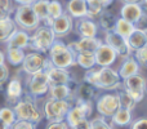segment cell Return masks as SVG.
Listing matches in <instances>:
<instances>
[{"label": "cell", "instance_id": "b9f144b4", "mask_svg": "<svg viewBox=\"0 0 147 129\" xmlns=\"http://www.w3.org/2000/svg\"><path fill=\"white\" fill-rule=\"evenodd\" d=\"M47 129H70V127L67 125V123L65 122H53V123H49L47 125Z\"/></svg>", "mask_w": 147, "mask_h": 129}, {"label": "cell", "instance_id": "ac0fdd59", "mask_svg": "<svg viewBox=\"0 0 147 129\" xmlns=\"http://www.w3.org/2000/svg\"><path fill=\"white\" fill-rule=\"evenodd\" d=\"M28 41H30V35H28L27 31L17 28V30L8 38V40L5 41V44H7V48L26 49L28 47Z\"/></svg>", "mask_w": 147, "mask_h": 129}, {"label": "cell", "instance_id": "ab89813d", "mask_svg": "<svg viewBox=\"0 0 147 129\" xmlns=\"http://www.w3.org/2000/svg\"><path fill=\"white\" fill-rule=\"evenodd\" d=\"M9 79V68L7 65H0V86Z\"/></svg>", "mask_w": 147, "mask_h": 129}, {"label": "cell", "instance_id": "6da1fadb", "mask_svg": "<svg viewBox=\"0 0 147 129\" xmlns=\"http://www.w3.org/2000/svg\"><path fill=\"white\" fill-rule=\"evenodd\" d=\"M48 58L52 65L59 68H69L76 65L75 53L69 48L67 44L58 39H56V41L49 48Z\"/></svg>", "mask_w": 147, "mask_h": 129}, {"label": "cell", "instance_id": "4fadbf2b", "mask_svg": "<svg viewBox=\"0 0 147 129\" xmlns=\"http://www.w3.org/2000/svg\"><path fill=\"white\" fill-rule=\"evenodd\" d=\"M49 27L52 28V31L54 32V35H56L57 39L63 38V36H66L67 34L72 31V27H74L72 17L65 10L59 17L54 18V20L52 21V23H51Z\"/></svg>", "mask_w": 147, "mask_h": 129}, {"label": "cell", "instance_id": "83f0119b", "mask_svg": "<svg viewBox=\"0 0 147 129\" xmlns=\"http://www.w3.org/2000/svg\"><path fill=\"white\" fill-rule=\"evenodd\" d=\"M134 28H136L134 23L129 22V21L124 20V18H121V17L120 18L117 17L116 23H115V27H114V31L116 34H119L120 36H123V38H128V36L133 32Z\"/></svg>", "mask_w": 147, "mask_h": 129}, {"label": "cell", "instance_id": "5bb4252c", "mask_svg": "<svg viewBox=\"0 0 147 129\" xmlns=\"http://www.w3.org/2000/svg\"><path fill=\"white\" fill-rule=\"evenodd\" d=\"M102 44V40L97 36L94 38H80L78 41H72L69 44V48L75 54L81 52H94Z\"/></svg>", "mask_w": 147, "mask_h": 129}, {"label": "cell", "instance_id": "f6af8a7d", "mask_svg": "<svg viewBox=\"0 0 147 129\" xmlns=\"http://www.w3.org/2000/svg\"><path fill=\"white\" fill-rule=\"evenodd\" d=\"M13 1L18 5H25V4H32L35 0H13Z\"/></svg>", "mask_w": 147, "mask_h": 129}, {"label": "cell", "instance_id": "681fc988", "mask_svg": "<svg viewBox=\"0 0 147 129\" xmlns=\"http://www.w3.org/2000/svg\"><path fill=\"white\" fill-rule=\"evenodd\" d=\"M0 129H10V127H8L3 120H0Z\"/></svg>", "mask_w": 147, "mask_h": 129}, {"label": "cell", "instance_id": "d590c367", "mask_svg": "<svg viewBox=\"0 0 147 129\" xmlns=\"http://www.w3.org/2000/svg\"><path fill=\"white\" fill-rule=\"evenodd\" d=\"M133 57H134V59L138 62L140 66L147 67V44L142 48L133 52Z\"/></svg>", "mask_w": 147, "mask_h": 129}, {"label": "cell", "instance_id": "484cf974", "mask_svg": "<svg viewBox=\"0 0 147 129\" xmlns=\"http://www.w3.org/2000/svg\"><path fill=\"white\" fill-rule=\"evenodd\" d=\"M76 65L80 67L89 70V68L96 67V59H94V52H81V53L75 54Z\"/></svg>", "mask_w": 147, "mask_h": 129}, {"label": "cell", "instance_id": "4316f807", "mask_svg": "<svg viewBox=\"0 0 147 129\" xmlns=\"http://www.w3.org/2000/svg\"><path fill=\"white\" fill-rule=\"evenodd\" d=\"M116 20H117V17L114 14V13L105 9L103 12L99 14L98 23L105 31H111V30H114L115 23H116Z\"/></svg>", "mask_w": 147, "mask_h": 129}, {"label": "cell", "instance_id": "60d3db41", "mask_svg": "<svg viewBox=\"0 0 147 129\" xmlns=\"http://www.w3.org/2000/svg\"><path fill=\"white\" fill-rule=\"evenodd\" d=\"M0 9L4 10V12H7L8 14H10L12 12H14L12 0H0Z\"/></svg>", "mask_w": 147, "mask_h": 129}, {"label": "cell", "instance_id": "f35d334b", "mask_svg": "<svg viewBox=\"0 0 147 129\" xmlns=\"http://www.w3.org/2000/svg\"><path fill=\"white\" fill-rule=\"evenodd\" d=\"M134 27L147 34V13L143 12L142 14H141V17L138 18L137 22L134 23Z\"/></svg>", "mask_w": 147, "mask_h": 129}, {"label": "cell", "instance_id": "30bf717a", "mask_svg": "<svg viewBox=\"0 0 147 129\" xmlns=\"http://www.w3.org/2000/svg\"><path fill=\"white\" fill-rule=\"evenodd\" d=\"M96 109L98 114L103 118H111L120 109V101L117 93L102 94L96 103Z\"/></svg>", "mask_w": 147, "mask_h": 129}, {"label": "cell", "instance_id": "9a60e30c", "mask_svg": "<svg viewBox=\"0 0 147 129\" xmlns=\"http://www.w3.org/2000/svg\"><path fill=\"white\" fill-rule=\"evenodd\" d=\"M47 76H48V83L51 85H61V84H67L69 80L72 78L71 72L67 71V68H59L56 66H51L45 70Z\"/></svg>", "mask_w": 147, "mask_h": 129}, {"label": "cell", "instance_id": "ffe728a7", "mask_svg": "<svg viewBox=\"0 0 147 129\" xmlns=\"http://www.w3.org/2000/svg\"><path fill=\"white\" fill-rule=\"evenodd\" d=\"M140 67L141 66L138 65V62L134 59V57H127L123 62V65L120 66V70L117 71L119 76L121 78V80L129 78L132 75H136V74H140Z\"/></svg>", "mask_w": 147, "mask_h": 129}, {"label": "cell", "instance_id": "3957f363", "mask_svg": "<svg viewBox=\"0 0 147 129\" xmlns=\"http://www.w3.org/2000/svg\"><path fill=\"white\" fill-rule=\"evenodd\" d=\"M56 35L49 26H39L36 30H34L32 35H30L28 47L34 52L45 53L49 51V48L56 41Z\"/></svg>", "mask_w": 147, "mask_h": 129}, {"label": "cell", "instance_id": "7a4b0ae2", "mask_svg": "<svg viewBox=\"0 0 147 129\" xmlns=\"http://www.w3.org/2000/svg\"><path fill=\"white\" fill-rule=\"evenodd\" d=\"M17 120H25L34 124H39L43 119V112L39 110L36 103L31 98H21L12 107Z\"/></svg>", "mask_w": 147, "mask_h": 129}, {"label": "cell", "instance_id": "816d5d0a", "mask_svg": "<svg viewBox=\"0 0 147 129\" xmlns=\"http://www.w3.org/2000/svg\"><path fill=\"white\" fill-rule=\"evenodd\" d=\"M142 4H145L146 7H147V0H143V1H142Z\"/></svg>", "mask_w": 147, "mask_h": 129}, {"label": "cell", "instance_id": "5b68a950", "mask_svg": "<svg viewBox=\"0 0 147 129\" xmlns=\"http://www.w3.org/2000/svg\"><path fill=\"white\" fill-rule=\"evenodd\" d=\"M71 103L70 101L65 99H54L49 97L45 101L43 107V116L49 123L53 122H63L66 119V115L69 112Z\"/></svg>", "mask_w": 147, "mask_h": 129}, {"label": "cell", "instance_id": "52a82bcc", "mask_svg": "<svg viewBox=\"0 0 147 129\" xmlns=\"http://www.w3.org/2000/svg\"><path fill=\"white\" fill-rule=\"evenodd\" d=\"M21 66H22L23 72H26L27 75H32V74L39 72V71H45L47 68H49L53 65L51 63L48 57H45L43 53L32 51L25 56Z\"/></svg>", "mask_w": 147, "mask_h": 129}, {"label": "cell", "instance_id": "74e56055", "mask_svg": "<svg viewBox=\"0 0 147 129\" xmlns=\"http://www.w3.org/2000/svg\"><path fill=\"white\" fill-rule=\"evenodd\" d=\"M10 129H36V124L30 122H25V120H17L10 127Z\"/></svg>", "mask_w": 147, "mask_h": 129}, {"label": "cell", "instance_id": "cb8c5ba5", "mask_svg": "<svg viewBox=\"0 0 147 129\" xmlns=\"http://www.w3.org/2000/svg\"><path fill=\"white\" fill-rule=\"evenodd\" d=\"M49 97L54 99H65V101H69L72 98V93L69 89V86L66 84H61V85H51L49 86Z\"/></svg>", "mask_w": 147, "mask_h": 129}, {"label": "cell", "instance_id": "d6986e66", "mask_svg": "<svg viewBox=\"0 0 147 129\" xmlns=\"http://www.w3.org/2000/svg\"><path fill=\"white\" fill-rule=\"evenodd\" d=\"M142 13H143V8L141 4H137V3H124V5L120 9V17L132 23H136Z\"/></svg>", "mask_w": 147, "mask_h": 129}, {"label": "cell", "instance_id": "d6a6232c", "mask_svg": "<svg viewBox=\"0 0 147 129\" xmlns=\"http://www.w3.org/2000/svg\"><path fill=\"white\" fill-rule=\"evenodd\" d=\"M117 96H119V101H120V107H123V109H127V110H134L136 105H137V102L134 101V99L132 98V97L129 96V94L127 93V92L124 91V89H120L119 92H117Z\"/></svg>", "mask_w": 147, "mask_h": 129}, {"label": "cell", "instance_id": "d4e9b609", "mask_svg": "<svg viewBox=\"0 0 147 129\" xmlns=\"http://www.w3.org/2000/svg\"><path fill=\"white\" fill-rule=\"evenodd\" d=\"M111 122H112V124L117 125V127L129 125L130 123H132V111L120 107V109L111 116Z\"/></svg>", "mask_w": 147, "mask_h": 129}, {"label": "cell", "instance_id": "9c48e42d", "mask_svg": "<svg viewBox=\"0 0 147 129\" xmlns=\"http://www.w3.org/2000/svg\"><path fill=\"white\" fill-rule=\"evenodd\" d=\"M27 91L32 98H39V97H43L48 93L49 83L45 71H39L32 75H28Z\"/></svg>", "mask_w": 147, "mask_h": 129}, {"label": "cell", "instance_id": "c3c4849f", "mask_svg": "<svg viewBox=\"0 0 147 129\" xmlns=\"http://www.w3.org/2000/svg\"><path fill=\"white\" fill-rule=\"evenodd\" d=\"M7 17H10V14H8L7 12H4V10L0 9V20H3V18H7Z\"/></svg>", "mask_w": 147, "mask_h": 129}, {"label": "cell", "instance_id": "277c9868", "mask_svg": "<svg viewBox=\"0 0 147 129\" xmlns=\"http://www.w3.org/2000/svg\"><path fill=\"white\" fill-rule=\"evenodd\" d=\"M14 22L17 27L25 31H34L40 26V20L38 16L35 14L31 4H25V5H17L14 9Z\"/></svg>", "mask_w": 147, "mask_h": 129}, {"label": "cell", "instance_id": "8fae6325", "mask_svg": "<svg viewBox=\"0 0 147 129\" xmlns=\"http://www.w3.org/2000/svg\"><path fill=\"white\" fill-rule=\"evenodd\" d=\"M105 44L110 45L115 52H116L117 57H123V58H127V57L132 56L133 52L130 51L129 45L127 43V39L120 36L119 34H116L114 30L111 31H106L105 32Z\"/></svg>", "mask_w": 147, "mask_h": 129}, {"label": "cell", "instance_id": "f1b7e54d", "mask_svg": "<svg viewBox=\"0 0 147 129\" xmlns=\"http://www.w3.org/2000/svg\"><path fill=\"white\" fill-rule=\"evenodd\" d=\"M26 53L25 49L21 48H7V54H5V58L12 66H21L23 62Z\"/></svg>", "mask_w": 147, "mask_h": 129}, {"label": "cell", "instance_id": "e575fe53", "mask_svg": "<svg viewBox=\"0 0 147 129\" xmlns=\"http://www.w3.org/2000/svg\"><path fill=\"white\" fill-rule=\"evenodd\" d=\"M63 12H65V9H63V7H62L61 1H58V0H49L48 16L51 20H54V18L59 17Z\"/></svg>", "mask_w": 147, "mask_h": 129}, {"label": "cell", "instance_id": "836d02e7", "mask_svg": "<svg viewBox=\"0 0 147 129\" xmlns=\"http://www.w3.org/2000/svg\"><path fill=\"white\" fill-rule=\"evenodd\" d=\"M0 120H3L8 127H12L17 122V118H16V114L12 107H1L0 109Z\"/></svg>", "mask_w": 147, "mask_h": 129}, {"label": "cell", "instance_id": "7402d4cb", "mask_svg": "<svg viewBox=\"0 0 147 129\" xmlns=\"http://www.w3.org/2000/svg\"><path fill=\"white\" fill-rule=\"evenodd\" d=\"M125 39H127V43H128V45H129V48L132 52L142 48V47H145L147 44V34L143 32V31H141V30H138V28H134L133 32Z\"/></svg>", "mask_w": 147, "mask_h": 129}, {"label": "cell", "instance_id": "8992f818", "mask_svg": "<svg viewBox=\"0 0 147 129\" xmlns=\"http://www.w3.org/2000/svg\"><path fill=\"white\" fill-rule=\"evenodd\" d=\"M93 86L97 89H105V91H117L123 86V81L117 71L111 68V66L99 67Z\"/></svg>", "mask_w": 147, "mask_h": 129}, {"label": "cell", "instance_id": "f546056e", "mask_svg": "<svg viewBox=\"0 0 147 129\" xmlns=\"http://www.w3.org/2000/svg\"><path fill=\"white\" fill-rule=\"evenodd\" d=\"M96 89L93 85L90 84L85 83L83 81L81 84H79L78 89H76V93H75V97L79 99H85V101H92L94 96H96Z\"/></svg>", "mask_w": 147, "mask_h": 129}, {"label": "cell", "instance_id": "7dc6e473", "mask_svg": "<svg viewBox=\"0 0 147 129\" xmlns=\"http://www.w3.org/2000/svg\"><path fill=\"white\" fill-rule=\"evenodd\" d=\"M5 63V53L3 51H0V65Z\"/></svg>", "mask_w": 147, "mask_h": 129}, {"label": "cell", "instance_id": "bcb514c9", "mask_svg": "<svg viewBox=\"0 0 147 129\" xmlns=\"http://www.w3.org/2000/svg\"><path fill=\"white\" fill-rule=\"evenodd\" d=\"M99 1L102 3V5H103L105 9H106L107 7H110V5L112 4V1H114V0H99Z\"/></svg>", "mask_w": 147, "mask_h": 129}, {"label": "cell", "instance_id": "603a6c76", "mask_svg": "<svg viewBox=\"0 0 147 129\" xmlns=\"http://www.w3.org/2000/svg\"><path fill=\"white\" fill-rule=\"evenodd\" d=\"M16 30H17V25L13 18L7 17L0 20V43H5Z\"/></svg>", "mask_w": 147, "mask_h": 129}, {"label": "cell", "instance_id": "ba28073f", "mask_svg": "<svg viewBox=\"0 0 147 129\" xmlns=\"http://www.w3.org/2000/svg\"><path fill=\"white\" fill-rule=\"evenodd\" d=\"M123 89L134 99L136 102H141L145 98L146 93V79L140 74L132 75L123 80Z\"/></svg>", "mask_w": 147, "mask_h": 129}, {"label": "cell", "instance_id": "44dd1931", "mask_svg": "<svg viewBox=\"0 0 147 129\" xmlns=\"http://www.w3.org/2000/svg\"><path fill=\"white\" fill-rule=\"evenodd\" d=\"M66 12L71 16L72 18H84L88 14V8H86L85 0H70L67 4Z\"/></svg>", "mask_w": 147, "mask_h": 129}, {"label": "cell", "instance_id": "8d00e7d4", "mask_svg": "<svg viewBox=\"0 0 147 129\" xmlns=\"http://www.w3.org/2000/svg\"><path fill=\"white\" fill-rule=\"evenodd\" d=\"M90 128L92 129H112V127L106 122L103 116L101 118H94L90 120Z\"/></svg>", "mask_w": 147, "mask_h": 129}, {"label": "cell", "instance_id": "7bdbcfd3", "mask_svg": "<svg viewBox=\"0 0 147 129\" xmlns=\"http://www.w3.org/2000/svg\"><path fill=\"white\" fill-rule=\"evenodd\" d=\"M130 129H147V118H141V119H137L132 124Z\"/></svg>", "mask_w": 147, "mask_h": 129}, {"label": "cell", "instance_id": "7c38bea8", "mask_svg": "<svg viewBox=\"0 0 147 129\" xmlns=\"http://www.w3.org/2000/svg\"><path fill=\"white\" fill-rule=\"evenodd\" d=\"M94 59H96V66L110 67V66H112L116 62L117 54L111 47L102 41L101 45L94 51Z\"/></svg>", "mask_w": 147, "mask_h": 129}, {"label": "cell", "instance_id": "1f68e13d", "mask_svg": "<svg viewBox=\"0 0 147 129\" xmlns=\"http://www.w3.org/2000/svg\"><path fill=\"white\" fill-rule=\"evenodd\" d=\"M86 8H88V14L86 17L90 20H96L99 17L102 12L105 10V7L102 5V3L99 0H88L86 1Z\"/></svg>", "mask_w": 147, "mask_h": 129}, {"label": "cell", "instance_id": "e0dca14e", "mask_svg": "<svg viewBox=\"0 0 147 129\" xmlns=\"http://www.w3.org/2000/svg\"><path fill=\"white\" fill-rule=\"evenodd\" d=\"M5 93H7L8 102H9V103H13V105L22 98V96H23V85H22V83H21L20 78L14 76V78H12L9 81H8Z\"/></svg>", "mask_w": 147, "mask_h": 129}, {"label": "cell", "instance_id": "2e32d148", "mask_svg": "<svg viewBox=\"0 0 147 129\" xmlns=\"http://www.w3.org/2000/svg\"><path fill=\"white\" fill-rule=\"evenodd\" d=\"M75 31L80 38H94L97 36L98 26L93 20L88 17L79 18L75 23Z\"/></svg>", "mask_w": 147, "mask_h": 129}, {"label": "cell", "instance_id": "ee69618b", "mask_svg": "<svg viewBox=\"0 0 147 129\" xmlns=\"http://www.w3.org/2000/svg\"><path fill=\"white\" fill-rule=\"evenodd\" d=\"M70 129H92L90 128V120L84 119V120H81V122H79L76 125H74L72 128H70Z\"/></svg>", "mask_w": 147, "mask_h": 129}, {"label": "cell", "instance_id": "4dcf8cb0", "mask_svg": "<svg viewBox=\"0 0 147 129\" xmlns=\"http://www.w3.org/2000/svg\"><path fill=\"white\" fill-rule=\"evenodd\" d=\"M48 4H49V0H35V1L31 4L34 12H35V14L38 16V18L40 20V22H45L49 18Z\"/></svg>", "mask_w": 147, "mask_h": 129}, {"label": "cell", "instance_id": "f907efd6", "mask_svg": "<svg viewBox=\"0 0 147 129\" xmlns=\"http://www.w3.org/2000/svg\"><path fill=\"white\" fill-rule=\"evenodd\" d=\"M143 0H124V3H137V4H142Z\"/></svg>", "mask_w": 147, "mask_h": 129}]
</instances>
